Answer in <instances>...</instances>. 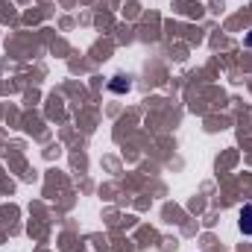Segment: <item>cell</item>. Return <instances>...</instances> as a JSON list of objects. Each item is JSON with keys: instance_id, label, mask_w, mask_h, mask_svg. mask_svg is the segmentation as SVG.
<instances>
[{"instance_id": "cell-1", "label": "cell", "mask_w": 252, "mask_h": 252, "mask_svg": "<svg viewBox=\"0 0 252 252\" xmlns=\"http://www.w3.org/2000/svg\"><path fill=\"white\" fill-rule=\"evenodd\" d=\"M238 226H241L244 235H252V202L241 208V220H238Z\"/></svg>"}, {"instance_id": "cell-2", "label": "cell", "mask_w": 252, "mask_h": 252, "mask_svg": "<svg viewBox=\"0 0 252 252\" xmlns=\"http://www.w3.org/2000/svg\"><path fill=\"white\" fill-rule=\"evenodd\" d=\"M109 88H112L115 94H126V91H129V79H124V76H115V79L109 82Z\"/></svg>"}, {"instance_id": "cell-3", "label": "cell", "mask_w": 252, "mask_h": 252, "mask_svg": "<svg viewBox=\"0 0 252 252\" xmlns=\"http://www.w3.org/2000/svg\"><path fill=\"white\" fill-rule=\"evenodd\" d=\"M244 44H247V47H252V30H250V35L244 38Z\"/></svg>"}]
</instances>
